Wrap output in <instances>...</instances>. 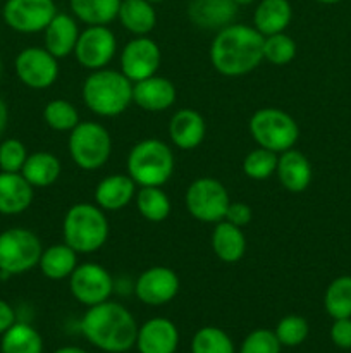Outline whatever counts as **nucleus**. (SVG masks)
Listing matches in <instances>:
<instances>
[{"label":"nucleus","mask_w":351,"mask_h":353,"mask_svg":"<svg viewBox=\"0 0 351 353\" xmlns=\"http://www.w3.org/2000/svg\"><path fill=\"white\" fill-rule=\"evenodd\" d=\"M2 353H43L41 334L28 323H14L0 341Z\"/></svg>","instance_id":"30"},{"label":"nucleus","mask_w":351,"mask_h":353,"mask_svg":"<svg viewBox=\"0 0 351 353\" xmlns=\"http://www.w3.org/2000/svg\"><path fill=\"white\" fill-rule=\"evenodd\" d=\"M184 203L193 219L217 224L226 217L231 199L220 181L213 178H198L186 190Z\"/></svg>","instance_id":"9"},{"label":"nucleus","mask_w":351,"mask_h":353,"mask_svg":"<svg viewBox=\"0 0 351 353\" xmlns=\"http://www.w3.org/2000/svg\"><path fill=\"white\" fill-rule=\"evenodd\" d=\"M7 123H9V109H7V103L0 97V137L6 133Z\"/></svg>","instance_id":"43"},{"label":"nucleus","mask_w":351,"mask_h":353,"mask_svg":"<svg viewBox=\"0 0 351 353\" xmlns=\"http://www.w3.org/2000/svg\"><path fill=\"white\" fill-rule=\"evenodd\" d=\"M264 61V34L248 24H229L217 31L210 45V62L222 76L237 78Z\"/></svg>","instance_id":"1"},{"label":"nucleus","mask_w":351,"mask_h":353,"mask_svg":"<svg viewBox=\"0 0 351 353\" xmlns=\"http://www.w3.org/2000/svg\"><path fill=\"white\" fill-rule=\"evenodd\" d=\"M41 274L52 281L69 279V276L78 268V252L72 250L67 243H57L45 248L38 262Z\"/></svg>","instance_id":"27"},{"label":"nucleus","mask_w":351,"mask_h":353,"mask_svg":"<svg viewBox=\"0 0 351 353\" xmlns=\"http://www.w3.org/2000/svg\"><path fill=\"white\" fill-rule=\"evenodd\" d=\"M14 69L23 85L33 90H45L58 78V59L45 47H26L17 54Z\"/></svg>","instance_id":"12"},{"label":"nucleus","mask_w":351,"mask_h":353,"mask_svg":"<svg viewBox=\"0 0 351 353\" xmlns=\"http://www.w3.org/2000/svg\"><path fill=\"white\" fill-rule=\"evenodd\" d=\"M162 62V52L157 41L148 37H136L127 41L120 52V72L131 83L157 74Z\"/></svg>","instance_id":"14"},{"label":"nucleus","mask_w":351,"mask_h":353,"mask_svg":"<svg viewBox=\"0 0 351 353\" xmlns=\"http://www.w3.org/2000/svg\"><path fill=\"white\" fill-rule=\"evenodd\" d=\"M34 188L21 172L0 171V214L17 216L33 203Z\"/></svg>","instance_id":"21"},{"label":"nucleus","mask_w":351,"mask_h":353,"mask_svg":"<svg viewBox=\"0 0 351 353\" xmlns=\"http://www.w3.org/2000/svg\"><path fill=\"white\" fill-rule=\"evenodd\" d=\"M257 0H234V3H236L237 7H246V6H251V3H255Z\"/></svg>","instance_id":"45"},{"label":"nucleus","mask_w":351,"mask_h":353,"mask_svg":"<svg viewBox=\"0 0 351 353\" xmlns=\"http://www.w3.org/2000/svg\"><path fill=\"white\" fill-rule=\"evenodd\" d=\"M54 353H88V352L83 350V348H78V347H62V348H58V350H55Z\"/></svg>","instance_id":"44"},{"label":"nucleus","mask_w":351,"mask_h":353,"mask_svg":"<svg viewBox=\"0 0 351 353\" xmlns=\"http://www.w3.org/2000/svg\"><path fill=\"white\" fill-rule=\"evenodd\" d=\"M136 196V183L129 174H110L95 188L96 205L107 212L126 209Z\"/></svg>","instance_id":"23"},{"label":"nucleus","mask_w":351,"mask_h":353,"mask_svg":"<svg viewBox=\"0 0 351 353\" xmlns=\"http://www.w3.org/2000/svg\"><path fill=\"white\" fill-rule=\"evenodd\" d=\"M41 240L28 228H9L0 233V271L2 276L26 274L40 262Z\"/></svg>","instance_id":"8"},{"label":"nucleus","mask_w":351,"mask_h":353,"mask_svg":"<svg viewBox=\"0 0 351 353\" xmlns=\"http://www.w3.org/2000/svg\"><path fill=\"white\" fill-rule=\"evenodd\" d=\"M72 16L88 26H107L117 19L120 0H69Z\"/></svg>","instance_id":"29"},{"label":"nucleus","mask_w":351,"mask_h":353,"mask_svg":"<svg viewBox=\"0 0 351 353\" xmlns=\"http://www.w3.org/2000/svg\"><path fill=\"white\" fill-rule=\"evenodd\" d=\"M69 288L72 296L79 303L86 307L98 305L107 302L114 293V278L103 265L85 262L78 264L71 276H69Z\"/></svg>","instance_id":"11"},{"label":"nucleus","mask_w":351,"mask_h":353,"mask_svg":"<svg viewBox=\"0 0 351 353\" xmlns=\"http://www.w3.org/2000/svg\"><path fill=\"white\" fill-rule=\"evenodd\" d=\"M62 172V164L50 152H34L28 155L21 174L33 188H47L54 185Z\"/></svg>","instance_id":"28"},{"label":"nucleus","mask_w":351,"mask_h":353,"mask_svg":"<svg viewBox=\"0 0 351 353\" xmlns=\"http://www.w3.org/2000/svg\"><path fill=\"white\" fill-rule=\"evenodd\" d=\"M3 278V276H2V271H0V279H2Z\"/></svg>","instance_id":"49"},{"label":"nucleus","mask_w":351,"mask_h":353,"mask_svg":"<svg viewBox=\"0 0 351 353\" xmlns=\"http://www.w3.org/2000/svg\"><path fill=\"white\" fill-rule=\"evenodd\" d=\"M43 121L50 130L58 131V133H71L81 121H79V112L74 103L67 102L64 99H55L45 105Z\"/></svg>","instance_id":"33"},{"label":"nucleus","mask_w":351,"mask_h":353,"mask_svg":"<svg viewBox=\"0 0 351 353\" xmlns=\"http://www.w3.org/2000/svg\"><path fill=\"white\" fill-rule=\"evenodd\" d=\"M117 19L134 37H148L157 24V12L148 0H120Z\"/></svg>","instance_id":"26"},{"label":"nucleus","mask_w":351,"mask_h":353,"mask_svg":"<svg viewBox=\"0 0 351 353\" xmlns=\"http://www.w3.org/2000/svg\"><path fill=\"white\" fill-rule=\"evenodd\" d=\"M274 333L282 347H298L308 336L310 326L305 317L291 314V316H286L279 321Z\"/></svg>","instance_id":"37"},{"label":"nucleus","mask_w":351,"mask_h":353,"mask_svg":"<svg viewBox=\"0 0 351 353\" xmlns=\"http://www.w3.org/2000/svg\"><path fill=\"white\" fill-rule=\"evenodd\" d=\"M178 345V327L165 317H153L138 327L136 347L140 353H176Z\"/></svg>","instance_id":"18"},{"label":"nucleus","mask_w":351,"mask_h":353,"mask_svg":"<svg viewBox=\"0 0 351 353\" xmlns=\"http://www.w3.org/2000/svg\"><path fill=\"white\" fill-rule=\"evenodd\" d=\"M237 6L234 0H191L188 3V17L196 28L219 31L234 23Z\"/></svg>","instance_id":"17"},{"label":"nucleus","mask_w":351,"mask_h":353,"mask_svg":"<svg viewBox=\"0 0 351 353\" xmlns=\"http://www.w3.org/2000/svg\"><path fill=\"white\" fill-rule=\"evenodd\" d=\"M315 2L323 3V6H334V3H339L341 0H315Z\"/></svg>","instance_id":"46"},{"label":"nucleus","mask_w":351,"mask_h":353,"mask_svg":"<svg viewBox=\"0 0 351 353\" xmlns=\"http://www.w3.org/2000/svg\"><path fill=\"white\" fill-rule=\"evenodd\" d=\"M330 340L337 348L350 350L351 348V317L344 319H334L332 327H330Z\"/></svg>","instance_id":"40"},{"label":"nucleus","mask_w":351,"mask_h":353,"mask_svg":"<svg viewBox=\"0 0 351 353\" xmlns=\"http://www.w3.org/2000/svg\"><path fill=\"white\" fill-rule=\"evenodd\" d=\"M296 41L286 33L264 37V61L274 65H286L296 57Z\"/></svg>","instance_id":"36"},{"label":"nucleus","mask_w":351,"mask_h":353,"mask_svg":"<svg viewBox=\"0 0 351 353\" xmlns=\"http://www.w3.org/2000/svg\"><path fill=\"white\" fill-rule=\"evenodd\" d=\"M26 145L17 138H7L0 143V171L21 172L28 159Z\"/></svg>","instance_id":"38"},{"label":"nucleus","mask_w":351,"mask_h":353,"mask_svg":"<svg viewBox=\"0 0 351 353\" xmlns=\"http://www.w3.org/2000/svg\"><path fill=\"white\" fill-rule=\"evenodd\" d=\"M323 307L332 319L351 317V276H339L329 283L323 295Z\"/></svg>","instance_id":"32"},{"label":"nucleus","mask_w":351,"mask_h":353,"mask_svg":"<svg viewBox=\"0 0 351 353\" xmlns=\"http://www.w3.org/2000/svg\"><path fill=\"white\" fill-rule=\"evenodd\" d=\"M133 288L141 303L160 307L172 302L179 293V276L171 268L155 265L138 276Z\"/></svg>","instance_id":"15"},{"label":"nucleus","mask_w":351,"mask_h":353,"mask_svg":"<svg viewBox=\"0 0 351 353\" xmlns=\"http://www.w3.org/2000/svg\"><path fill=\"white\" fill-rule=\"evenodd\" d=\"M109 219L105 210L93 203H74L65 212L62 236L78 254H95L109 240Z\"/></svg>","instance_id":"4"},{"label":"nucleus","mask_w":351,"mask_h":353,"mask_svg":"<svg viewBox=\"0 0 351 353\" xmlns=\"http://www.w3.org/2000/svg\"><path fill=\"white\" fill-rule=\"evenodd\" d=\"M148 2H151V3H160V2H165V0H148Z\"/></svg>","instance_id":"47"},{"label":"nucleus","mask_w":351,"mask_h":353,"mask_svg":"<svg viewBox=\"0 0 351 353\" xmlns=\"http://www.w3.org/2000/svg\"><path fill=\"white\" fill-rule=\"evenodd\" d=\"M55 14L57 6L54 0H6L2 7L3 23L24 34L45 31Z\"/></svg>","instance_id":"10"},{"label":"nucleus","mask_w":351,"mask_h":353,"mask_svg":"<svg viewBox=\"0 0 351 353\" xmlns=\"http://www.w3.org/2000/svg\"><path fill=\"white\" fill-rule=\"evenodd\" d=\"M14 323H16V310L12 309L10 303L0 299V334L6 333Z\"/></svg>","instance_id":"42"},{"label":"nucleus","mask_w":351,"mask_h":353,"mask_svg":"<svg viewBox=\"0 0 351 353\" xmlns=\"http://www.w3.org/2000/svg\"><path fill=\"white\" fill-rule=\"evenodd\" d=\"M279 154L267 150V148H255L250 154L244 157L243 161V171L244 174L255 181H265L270 178L277 168Z\"/></svg>","instance_id":"35"},{"label":"nucleus","mask_w":351,"mask_h":353,"mask_svg":"<svg viewBox=\"0 0 351 353\" xmlns=\"http://www.w3.org/2000/svg\"><path fill=\"white\" fill-rule=\"evenodd\" d=\"M45 48L50 52L54 57L64 59L74 52L76 43L79 38L78 19L71 14L57 12L54 19L45 28Z\"/></svg>","instance_id":"22"},{"label":"nucleus","mask_w":351,"mask_h":353,"mask_svg":"<svg viewBox=\"0 0 351 353\" xmlns=\"http://www.w3.org/2000/svg\"><path fill=\"white\" fill-rule=\"evenodd\" d=\"M0 76H2V61H0Z\"/></svg>","instance_id":"48"},{"label":"nucleus","mask_w":351,"mask_h":353,"mask_svg":"<svg viewBox=\"0 0 351 353\" xmlns=\"http://www.w3.org/2000/svg\"><path fill=\"white\" fill-rule=\"evenodd\" d=\"M206 124L202 114L193 109H181L171 117L169 137L179 150H193L205 140Z\"/></svg>","instance_id":"19"},{"label":"nucleus","mask_w":351,"mask_h":353,"mask_svg":"<svg viewBox=\"0 0 351 353\" xmlns=\"http://www.w3.org/2000/svg\"><path fill=\"white\" fill-rule=\"evenodd\" d=\"M275 172H277L281 185L289 193L305 192L313 178L312 164H310L308 157L296 148H289V150L279 154Z\"/></svg>","instance_id":"20"},{"label":"nucleus","mask_w":351,"mask_h":353,"mask_svg":"<svg viewBox=\"0 0 351 353\" xmlns=\"http://www.w3.org/2000/svg\"><path fill=\"white\" fill-rule=\"evenodd\" d=\"M117 52V38L109 26H88L79 33L74 57L85 69L98 71L107 68Z\"/></svg>","instance_id":"13"},{"label":"nucleus","mask_w":351,"mask_h":353,"mask_svg":"<svg viewBox=\"0 0 351 353\" xmlns=\"http://www.w3.org/2000/svg\"><path fill=\"white\" fill-rule=\"evenodd\" d=\"M178 92L171 79L164 76H150L133 83V102L147 112H162L174 105Z\"/></svg>","instance_id":"16"},{"label":"nucleus","mask_w":351,"mask_h":353,"mask_svg":"<svg viewBox=\"0 0 351 353\" xmlns=\"http://www.w3.org/2000/svg\"><path fill=\"white\" fill-rule=\"evenodd\" d=\"M212 250L217 259L226 264H236L246 254V236L243 228H237L227 221H220L212 231Z\"/></svg>","instance_id":"25"},{"label":"nucleus","mask_w":351,"mask_h":353,"mask_svg":"<svg viewBox=\"0 0 351 353\" xmlns=\"http://www.w3.org/2000/svg\"><path fill=\"white\" fill-rule=\"evenodd\" d=\"M250 134L258 147L282 154L298 143L299 126L284 110L264 107L251 116Z\"/></svg>","instance_id":"6"},{"label":"nucleus","mask_w":351,"mask_h":353,"mask_svg":"<svg viewBox=\"0 0 351 353\" xmlns=\"http://www.w3.org/2000/svg\"><path fill=\"white\" fill-rule=\"evenodd\" d=\"M191 353H234V343L220 327L205 326L193 336Z\"/></svg>","instance_id":"34"},{"label":"nucleus","mask_w":351,"mask_h":353,"mask_svg":"<svg viewBox=\"0 0 351 353\" xmlns=\"http://www.w3.org/2000/svg\"><path fill=\"white\" fill-rule=\"evenodd\" d=\"M281 347L274 331L255 330L244 338L240 353H281Z\"/></svg>","instance_id":"39"},{"label":"nucleus","mask_w":351,"mask_h":353,"mask_svg":"<svg viewBox=\"0 0 351 353\" xmlns=\"http://www.w3.org/2000/svg\"><path fill=\"white\" fill-rule=\"evenodd\" d=\"M138 212L148 223H162L171 214V199L162 186H140L134 196Z\"/></svg>","instance_id":"31"},{"label":"nucleus","mask_w":351,"mask_h":353,"mask_svg":"<svg viewBox=\"0 0 351 353\" xmlns=\"http://www.w3.org/2000/svg\"><path fill=\"white\" fill-rule=\"evenodd\" d=\"M83 102L100 117L120 116L133 103V83L114 69L92 71L83 83Z\"/></svg>","instance_id":"3"},{"label":"nucleus","mask_w":351,"mask_h":353,"mask_svg":"<svg viewBox=\"0 0 351 353\" xmlns=\"http://www.w3.org/2000/svg\"><path fill=\"white\" fill-rule=\"evenodd\" d=\"M79 327L93 347L107 353L129 352L136 345V321L126 307L117 302L107 300L88 307Z\"/></svg>","instance_id":"2"},{"label":"nucleus","mask_w":351,"mask_h":353,"mask_svg":"<svg viewBox=\"0 0 351 353\" xmlns=\"http://www.w3.org/2000/svg\"><path fill=\"white\" fill-rule=\"evenodd\" d=\"M292 19L289 0H260L253 12V28L264 37L284 33Z\"/></svg>","instance_id":"24"},{"label":"nucleus","mask_w":351,"mask_h":353,"mask_svg":"<svg viewBox=\"0 0 351 353\" xmlns=\"http://www.w3.org/2000/svg\"><path fill=\"white\" fill-rule=\"evenodd\" d=\"M112 138L105 126L95 121H81L69 134V155L83 171H96L109 162Z\"/></svg>","instance_id":"7"},{"label":"nucleus","mask_w":351,"mask_h":353,"mask_svg":"<svg viewBox=\"0 0 351 353\" xmlns=\"http://www.w3.org/2000/svg\"><path fill=\"white\" fill-rule=\"evenodd\" d=\"M251 217H253V212H251V207L248 203L231 202L229 207H227L224 221H227V223L234 224L237 228H244L251 223Z\"/></svg>","instance_id":"41"},{"label":"nucleus","mask_w":351,"mask_h":353,"mask_svg":"<svg viewBox=\"0 0 351 353\" xmlns=\"http://www.w3.org/2000/svg\"><path fill=\"white\" fill-rule=\"evenodd\" d=\"M126 168L138 186H164L174 174V154L162 140L148 138L131 148Z\"/></svg>","instance_id":"5"}]
</instances>
